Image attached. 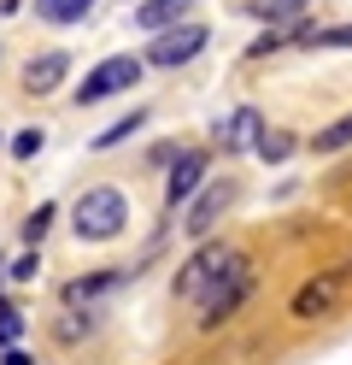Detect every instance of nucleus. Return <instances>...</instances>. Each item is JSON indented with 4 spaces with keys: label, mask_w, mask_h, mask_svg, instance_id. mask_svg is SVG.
Segmentation results:
<instances>
[{
    "label": "nucleus",
    "mask_w": 352,
    "mask_h": 365,
    "mask_svg": "<svg viewBox=\"0 0 352 365\" xmlns=\"http://www.w3.org/2000/svg\"><path fill=\"white\" fill-rule=\"evenodd\" d=\"M247 294H252V259H241V265H235L229 277H223V283H218V289H211L206 301H200V330H218L223 318L247 301Z\"/></svg>",
    "instance_id": "nucleus-7"
},
{
    "label": "nucleus",
    "mask_w": 352,
    "mask_h": 365,
    "mask_svg": "<svg viewBox=\"0 0 352 365\" xmlns=\"http://www.w3.org/2000/svg\"><path fill=\"white\" fill-rule=\"evenodd\" d=\"M200 0H141L135 6V30H153V36H164V30H182V24H194V12Z\"/></svg>",
    "instance_id": "nucleus-10"
},
{
    "label": "nucleus",
    "mask_w": 352,
    "mask_h": 365,
    "mask_svg": "<svg viewBox=\"0 0 352 365\" xmlns=\"http://www.w3.org/2000/svg\"><path fill=\"white\" fill-rule=\"evenodd\" d=\"M341 294H346V271H317V277H305L294 289L288 312L299 318V324H311V318H329V312L341 307Z\"/></svg>",
    "instance_id": "nucleus-4"
},
{
    "label": "nucleus",
    "mask_w": 352,
    "mask_h": 365,
    "mask_svg": "<svg viewBox=\"0 0 352 365\" xmlns=\"http://www.w3.org/2000/svg\"><path fill=\"white\" fill-rule=\"evenodd\" d=\"M206 41H211V30H206V24H182V30L153 36V48L141 53V59L159 65V71H176V65H188V59H200V53H206Z\"/></svg>",
    "instance_id": "nucleus-6"
},
{
    "label": "nucleus",
    "mask_w": 352,
    "mask_h": 365,
    "mask_svg": "<svg viewBox=\"0 0 352 365\" xmlns=\"http://www.w3.org/2000/svg\"><path fill=\"white\" fill-rule=\"evenodd\" d=\"M241 259L247 254H241V247H229V242H200L194 254H188V265L176 271V301H206V294L218 289Z\"/></svg>",
    "instance_id": "nucleus-2"
},
{
    "label": "nucleus",
    "mask_w": 352,
    "mask_h": 365,
    "mask_svg": "<svg viewBox=\"0 0 352 365\" xmlns=\"http://www.w3.org/2000/svg\"><path fill=\"white\" fill-rule=\"evenodd\" d=\"M247 12L270 30H299V18L311 12V0H247Z\"/></svg>",
    "instance_id": "nucleus-13"
},
{
    "label": "nucleus",
    "mask_w": 352,
    "mask_h": 365,
    "mask_svg": "<svg viewBox=\"0 0 352 365\" xmlns=\"http://www.w3.org/2000/svg\"><path fill=\"white\" fill-rule=\"evenodd\" d=\"M6 277H12V283H36V277H41V254H36V247H23V254L6 265Z\"/></svg>",
    "instance_id": "nucleus-20"
},
{
    "label": "nucleus",
    "mask_w": 352,
    "mask_h": 365,
    "mask_svg": "<svg viewBox=\"0 0 352 365\" xmlns=\"http://www.w3.org/2000/svg\"><path fill=\"white\" fill-rule=\"evenodd\" d=\"M252 153L265 159V165H282V159L294 153V135H288V130H265V135H258V148H252Z\"/></svg>",
    "instance_id": "nucleus-17"
},
{
    "label": "nucleus",
    "mask_w": 352,
    "mask_h": 365,
    "mask_svg": "<svg viewBox=\"0 0 352 365\" xmlns=\"http://www.w3.org/2000/svg\"><path fill=\"white\" fill-rule=\"evenodd\" d=\"M235 195H241V182H235V177H218V182H206V189L194 195V207H188V218H182V230L194 236V242H206L211 230H218V218L235 207Z\"/></svg>",
    "instance_id": "nucleus-5"
},
{
    "label": "nucleus",
    "mask_w": 352,
    "mask_h": 365,
    "mask_svg": "<svg viewBox=\"0 0 352 365\" xmlns=\"http://www.w3.org/2000/svg\"><path fill=\"white\" fill-rule=\"evenodd\" d=\"M141 71H147V59L141 53H112V59H100L94 71L77 83V106H100V101H112V95H129V88L141 83Z\"/></svg>",
    "instance_id": "nucleus-3"
},
{
    "label": "nucleus",
    "mask_w": 352,
    "mask_h": 365,
    "mask_svg": "<svg viewBox=\"0 0 352 365\" xmlns=\"http://www.w3.org/2000/svg\"><path fill=\"white\" fill-rule=\"evenodd\" d=\"M65 71H70V53L47 48V53H36L30 65H23V88H30V95H53V88L65 83Z\"/></svg>",
    "instance_id": "nucleus-12"
},
{
    "label": "nucleus",
    "mask_w": 352,
    "mask_h": 365,
    "mask_svg": "<svg viewBox=\"0 0 352 365\" xmlns=\"http://www.w3.org/2000/svg\"><path fill=\"white\" fill-rule=\"evenodd\" d=\"M18 330H23V312H18V307H0V354L18 341Z\"/></svg>",
    "instance_id": "nucleus-22"
},
{
    "label": "nucleus",
    "mask_w": 352,
    "mask_h": 365,
    "mask_svg": "<svg viewBox=\"0 0 352 365\" xmlns=\"http://www.w3.org/2000/svg\"><path fill=\"white\" fill-rule=\"evenodd\" d=\"M341 271H346V277H352V254H346V259H341Z\"/></svg>",
    "instance_id": "nucleus-25"
},
{
    "label": "nucleus",
    "mask_w": 352,
    "mask_h": 365,
    "mask_svg": "<svg viewBox=\"0 0 352 365\" xmlns=\"http://www.w3.org/2000/svg\"><path fill=\"white\" fill-rule=\"evenodd\" d=\"M88 330H94V318H88V312H82V318H77V312H65L59 324H53V336H59V341H77V336H88Z\"/></svg>",
    "instance_id": "nucleus-21"
},
{
    "label": "nucleus",
    "mask_w": 352,
    "mask_h": 365,
    "mask_svg": "<svg viewBox=\"0 0 352 365\" xmlns=\"http://www.w3.org/2000/svg\"><path fill=\"white\" fill-rule=\"evenodd\" d=\"M341 148H352V112H341L335 124H323L311 135V153H341Z\"/></svg>",
    "instance_id": "nucleus-16"
},
{
    "label": "nucleus",
    "mask_w": 352,
    "mask_h": 365,
    "mask_svg": "<svg viewBox=\"0 0 352 365\" xmlns=\"http://www.w3.org/2000/svg\"><path fill=\"white\" fill-rule=\"evenodd\" d=\"M0 365H36V354H23V348H6V354H0Z\"/></svg>",
    "instance_id": "nucleus-24"
},
{
    "label": "nucleus",
    "mask_w": 352,
    "mask_h": 365,
    "mask_svg": "<svg viewBox=\"0 0 352 365\" xmlns=\"http://www.w3.org/2000/svg\"><path fill=\"white\" fill-rule=\"evenodd\" d=\"M88 12H94V0H36L41 24H82Z\"/></svg>",
    "instance_id": "nucleus-14"
},
{
    "label": "nucleus",
    "mask_w": 352,
    "mask_h": 365,
    "mask_svg": "<svg viewBox=\"0 0 352 365\" xmlns=\"http://www.w3.org/2000/svg\"><path fill=\"white\" fill-rule=\"evenodd\" d=\"M299 48H352V24H329V30H311V24H299L294 30Z\"/></svg>",
    "instance_id": "nucleus-15"
},
{
    "label": "nucleus",
    "mask_w": 352,
    "mask_h": 365,
    "mask_svg": "<svg viewBox=\"0 0 352 365\" xmlns=\"http://www.w3.org/2000/svg\"><path fill=\"white\" fill-rule=\"evenodd\" d=\"M70 230H77V242H117L129 230V195L112 189V182L82 189L77 207H70Z\"/></svg>",
    "instance_id": "nucleus-1"
},
{
    "label": "nucleus",
    "mask_w": 352,
    "mask_h": 365,
    "mask_svg": "<svg viewBox=\"0 0 352 365\" xmlns=\"http://www.w3.org/2000/svg\"><path fill=\"white\" fill-rule=\"evenodd\" d=\"M41 142H47L41 130H18V135H12V153H18V159H30V153H41Z\"/></svg>",
    "instance_id": "nucleus-23"
},
{
    "label": "nucleus",
    "mask_w": 352,
    "mask_h": 365,
    "mask_svg": "<svg viewBox=\"0 0 352 365\" xmlns=\"http://www.w3.org/2000/svg\"><path fill=\"white\" fill-rule=\"evenodd\" d=\"M258 135H265V118H258V106H235L229 118L218 124L223 153H247V148H258Z\"/></svg>",
    "instance_id": "nucleus-11"
},
{
    "label": "nucleus",
    "mask_w": 352,
    "mask_h": 365,
    "mask_svg": "<svg viewBox=\"0 0 352 365\" xmlns=\"http://www.w3.org/2000/svg\"><path fill=\"white\" fill-rule=\"evenodd\" d=\"M141 124H147V112H129V118H117L112 130H100V135H94V148H117V142H124V135H135Z\"/></svg>",
    "instance_id": "nucleus-18"
},
{
    "label": "nucleus",
    "mask_w": 352,
    "mask_h": 365,
    "mask_svg": "<svg viewBox=\"0 0 352 365\" xmlns=\"http://www.w3.org/2000/svg\"><path fill=\"white\" fill-rule=\"evenodd\" d=\"M200 182H206V153L200 148H188L182 159H176V171L164 177V207H194V195H200Z\"/></svg>",
    "instance_id": "nucleus-9"
},
{
    "label": "nucleus",
    "mask_w": 352,
    "mask_h": 365,
    "mask_svg": "<svg viewBox=\"0 0 352 365\" xmlns=\"http://www.w3.org/2000/svg\"><path fill=\"white\" fill-rule=\"evenodd\" d=\"M135 271H141V265H117V271H88V277H70V283H65V307H70V312H77V307L94 312V301L117 294V289L135 277Z\"/></svg>",
    "instance_id": "nucleus-8"
},
{
    "label": "nucleus",
    "mask_w": 352,
    "mask_h": 365,
    "mask_svg": "<svg viewBox=\"0 0 352 365\" xmlns=\"http://www.w3.org/2000/svg\"><path fill=\"white\" fill-rule=\"evenodd\" d=\"M53 218H59V207H47V200H41V207H36L30 218H23V242H30V247H36V242H41L47 230H53Z\"/></svg>",
    "instance_id": "nucleus-19"
}]
</instances>
